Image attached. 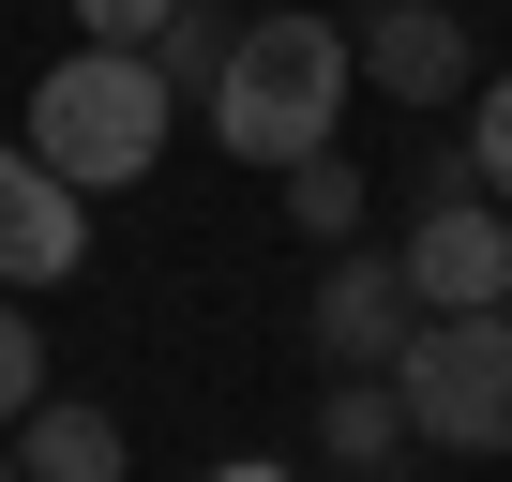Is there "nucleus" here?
Returning <instances> with one entry per match:
<instances>
[{
	"label": "nucleus",
	"mask_w": 512,
	"mask_h": 482,
	"mask_svg": "<svg viewBox=\"0 0 512 482\" xmlns=\"http://www.w3.org/2000/svg\"><path fill=\"white\" fill-rule=\"evenodd\" d=\"M347 46H362V76L392 106H467L482 91V46H467L452 0H377V31H347Z\"/></svg>",
	"instance_id": "7"
},
{
	"label": "nucleus",
	"mask_w": 512,
	"mask_h": 482,
	"mask_svg": "<svg viewBox=\"0 0 512 482\" xmlns=\"http://www.w3.org/2000/svg\"><path fill=\"white\" fill-rule=\"evenodd\" d=\"M16 482H121V422H106L91 392H46V407L16 422Z\"/></svg>",
	"instance_id": "9"
},
{
	"label": "nucleus",
	"mask_w": 512,
	"mask_h": 482,
	"mask_svg": "<svg viewBox=\"0 0 512 482\" xmlns=\"http://www.w3.org/2000/svg\"><path fill=\"white\" fill-rule=\"evenodd\" d=\"M0 482H16V437H0Z\"/></svg>",
	"instance_id": "17"
},
{
	"label": "nucleus",
	"mask_w": 512,
	"mask_h": 482,
	"mask_svg": "<svg viewBox=\"0 0 512 482\" xmlns=\"http://www.w3.org/2000/svg\"><path fill=\"white\" fill-rule=\"evenodd\" d=\"M347 91H362V46L332 31V16H256V31H226V76H211V136L241 151V166H302V151H332V121H347Z\"/></svg>",
	"instance_id": "1"
},
{
	"label": "nucleus",
	"mask_w": 512,
	"mask_h": 482,
	"mask_svg": "<svg viewBox=\"0 0 512 482\" xmlns=\"http://www.w3.org/2000/svg\"><path fill=\"white\" fill-rule=\"evenodd\" d=\"M407 287H422V317H497L512 302V211L497 196H437V211H407Z\"/></svg>",
	"instance_id": "4"
},
{
	"label": "nucleus",
	"mask_w": 512,
	"mask_h": 482,
	"mask_svg": "<svg viewBox=\"0 0 512 482\" xmlns=\"http://www.w3.org/2000/svg\"><path fill=\"white\" fill-rule=\"evenodd\" d=\"M317 452H332L347 482H392V467H407L422 437H407V407H392V377H332V392H317Z\"/></svg>",
	"instance_id": "8"
},
{
	"label": "nucleus",
	"mask_w": 512,
	"mask_h": 482,
	"mask_svg": "<svg viewBox=\"0 0 512 482\" xmlns=\"http://www.w3.org/2000/svg\"><path fill=\"white\" fill-rule=\"evenodd\" d=\"M46 407V332H31V287H0V437Z\"/></svg>",
	"instance_id": "11"
},
{
	"label": "nucleus",
	"mask_w": 512,
	"mask_h": 482,
	"mask_svg": "<svg viewBox=\"0 0 512 482\" xmlns=\"http://www.w3.org/2000/svg\"><path fill=\"white\" fill-rule=\"evenodd\" d=\"M467 166H482V196L512 211V76H497V91L467 106Z\"/></svg>",
	"instance_id": "13"
},
{
	"label": "nucleus",
	"mask_w": 512,
	"mask_h": 482,
	"mask_svg": "<svg viewBox=\"0 0 512 482\" xmlns=\"http://www.w3.org/2000/svg\"><path fill=\"white\" fill-rule=\"evenodd\" d=\"M407 332H422L407 257H332V272H317V362H332V377H392Z\"/></svg>",
	"instance_id": "6"
},
{
	"label": "nucleus",
	"mask_w": 512,
	"mask_h": 482,
	"mask_svg": "<svg viewBox=\"0 0 512 482\" xmlns=\"http://www.w3.org/2000/svg\"><path fill=\"white\" fill-rule=\"evenodd\" d=\"M362 211H377V196H362L347 151H302V166H287V226H302V241H362Z\"/></svg>",
	"instance_id": "10"
},
{
	"label": "nucleus",
	"mask_w": 512,
	"mask_h": 482,
	"mask_svg": "<svg viewBox=\"0 0 512 482\" xmlns=\"http://www.w3.org/2000/svg\"><path fill=\"white\" fill-rule=\"evenodd\" d=\"M211 482H287V467H211Z\"/></svg>",
	"instance_id": "16"
},
{
	"label": "nucleus",
	"mask_w": 512,
	"mask_h": 482,
	"mask_svg": "<svg viewBox=\"0 0 512 482\" xmlns=\"http://www.w3.org/2000/svg\"><path fill=\"white\" fill-rule=\"evenodd\" d=\"M392 407L422 452H512V302L497 317H422L392 362Z\"/></svg>",
	"instance_id": "3"
},
{
	"label": "nucleus",
	"mask_w": 512,
	"mask_h": 482,
	"mask_svg": "<svg viewBox=\"0 0 512 482\" xmlns=\"http://www.w3.org/2000/svg\"><path fill=\"white\" fill-rule=\"evenodd\" d=\"M437 196H482V166H467V136H437V151L407 166V211H437Z\"/></svg>",
	"instance_id": "15"
},
{
	"label": "nucleus",
	"mask_w": 512,
	"mask_h": 482,
	"mask_svg": "<svg viewBox=\"0 0 512 482\" xmlns=\"http://www.w3.org/2000/svg\"><path fill=\"white\" fill-rule=\"evenodd\" d=\"M166 16H181V0H76V31H91V46H151Z\"/></svg>",
	"instance_id": "14"
},
{
	"label": "nucleus",
	"mask_w": 512,
	"mask_h": 482,
	"mask_svg": "<svg viewBox=\"0 0 512 482\" xmlns=\"http://www.w3.org/2000/svg\"><path fill=\"white\" fill-rule=\"evenodd\" d=\"M166 121H181V91L151 76V46H76V61H46V91H31V151H46L76 196L151 181Z\"/></svg>",
	"instance_id": "2"
},
{
	"label": "nucleus",
	"mask_w": 512,
	"mask_h": 482,
	"mask_svg": "<svg viewBox=\"0 0 512 482\" xmlns=\"http://www.w3.org/2000/svg\"><path fill=\"white\" fill-rule=\"evenodd\" d=\"M151 76H166V91H196V106H211V76H226V16H196V0H181V16H166V31H151Z\"/></svg>",
	"instance_id": "12"
},
{
	"label": "nucleus",
	"mask_w": 512,
	"mask_h": 482,
	"mask_svg": "<svg viewBox=\"0 0 512 482\" xmlns=\"http://www.w3.org/2000/svg\"><path fill=\"white\" fill-rule=\"evenodd\" d=\"M76 257H91V196L31 136H0V287H61Z\"/></svg>",
	"instance_id": "5"
}]
</instances>
